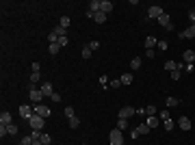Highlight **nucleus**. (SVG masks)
I'll use <instances>...</instances> for the list:
<instances>
[{
  "label": "nucleus",
  "instance_id": "1",
  "mask_svg": "<svg viewBox=\"0 0 195 145\" xmlns=\"http://www.w3.org/2000/svg\"><path fill=\"white\" fill-rule=\"evenodd\" d=\"M28 97H31V102L33 104H41V100H44V93H41V89H37L33 82H28Z\"/></svg>",
  "mask_w": 195,
  "mask_h": 145
},
{
  "label": "nucleus",
  "instance_id": "2",
  "mask_svg": "<svg viewBox=\"0 0 195 145\" xmlns=\"http://www.w3.org/2000/svg\"><path fill=\"white\" fill-rule=\"evenodd\" d=\"M108 145H124V137H121V130L113 128L108 132Z\"/></svg>",
  "mask_w": 195,
  "mask_h": 145
},
{
  "label": "nucleus",
  "instance_id": "3",
  "mask_svg": "<svg viewBox=\"0 0 195 145\" xmlns=\"http://www.w3.org/2000/svg\"><path fill=\"white\" fill-rule=\"evenodd\" d=\"M44 124H46V119H44V117H39V115H33V117L28 119V126H31L33 130H39V132H41Z\"/></svg>",
  "mask_w": 195,
  "mask_h": 145
},
{
  "label": "nucleus",
  "instance_id": "4",
  "mask_svg": "<svg viewBox=\"0 0 195 145\" xmlns=\"http://www.w3.org/2000/svg\"><path fill=\"white\" fill-rule=\"evenodd\" d=\"M33 110H35V115H39V117H44V119H48L50 117V106H46V104H35L33 106Z\"/></svg>",
  "mask_w": 195,
  "mask_h": 145
},
{
  "label": "nucleus",
  "instance_id": "5",
  "mask_svg": "<svg viewBox=\"0 0 195 145\" xmlns=\"http://www.w3.org/2000/svg\"><path fill=\"white\" fill-rule=\"evenodd\" d=\"M163 13H165V11H163V7H158V4L147 7V17H150V20H158Z\"/></svg>",
  "mask_w": 195,
  "mask_h": 145
},
{
  "label": "nucleus",
  "instance_id": "6",
  "mask_svg": "<svg viewBox=\"0 0 195 145\" xmlns=\"http://www.w3.org/2000/svg\"><path fill=\"white\" fill-rule=\"evenodd\" d=\"M176 126H178L180 130H184V132L193 128V124H191V119H189L187 115H182V117H178V121H176Z\"/></svg>",
  "mask_w": 195,
  "mask_h": 145
},
{
  "label": "nucleus",
  "instance_id": "7",
  "mask_svg": "<svg viewBox=\"0 0 195 145\" xmlns=\"http://www.w3.org/2000/svg\"><path fill=\"white\" fill-rule=\"evenodd\" d=\"M158 24H160L165 30H174V24H171V17H169V13H163V15L158 17Z\"/></svg>",
  "mask_w": 195,
  "mask_h": 145
},
{
  "label": "nucleus",
  "instance_id": "8",
  "mask_svg": "<svg viewBox=\"0 0 195 145\" xmlns=\"http://www.w3.org/2000/svg\"><path fill=\"white\" fill-rule=\"evenodd\" d=\"M33 115H35L33 106H28V104H22V106H20V117H22V119H26V121H28Z\"/></svg>",
  "mask_w": 195,
  "mask_h": 145
},
{
  "label": "nucleus",
  "instance_id": "9",
  "mask_svg": "<svg viewBox=\"0 0 195 145\" xmlns=\"http://www.w3.org/2000/svg\"><path fill=\"white\" fill-rule=\"evenodd\" d=\"M132 115H137V108H132V106H124L119 110V119H130Z\"/></svg>",
  "mask_w": 195,
  "mask_h": 145
},
{
  "label": "nucleus",
  "instance_id": "10",
  "mask_svg": "<svg viewBox=\"0 0 195 145\" xmlns=\"http://www.w3.org/2000/svg\"><path fill=\"white\" fill-rule=\"evenodd\" d=\"M98 11H100V0H91L89 2V9H87V17L93 20V15H96Z\"/></svg>",
  "mask_w": 195,
  "mask_h": 145
},
{
  "label": "nucleus",
  "instance_id": "11",
  "mask_svg": "<svg viewBox=\"0 0 195 145\" xmlns=\"http://www.w3.org/2000/svg\"><path fill=\"white\" fill-rule=\"evenodd\" d=\"M182 63L193 65L195 63V50H184V52H182Z\"/></svg>",
  "mask_w": 195,
  "mask_h": 145
},
{
  "label": "nucleus",
  "instance_id": "12",
  "mask_svg": "<svg viewBox=\"0 0 195 145\" xmlns=\"http://www.w3.org/2000/svg\"><path fill=\"white\" fill-rule=\"evenodd\" d=\"M11 124H13L11 113H9V110H2V113H0V126H11Z\"/></svg>",
  "mask_w": 195,
  "mask_h": 145
},
{
  "label": "nucleus",
  "instance_id": "13",
  "mask_svg": "<svg viewBox=\"0 0 195 145\" xmlns=\"http://www.w3.org/2000/svg\"><path fill=\"white\" fill-rule=\"evenodd\" d=\"M178 37H180V39H193V37H195V24H191L187 30H182Z\"/></svg>",
  "mask_w": 195,
  "mask_h": 145
},
{
  "label": "nucleus",
  "instance_id": "14",
  "mask_svg": "<svg viewBox=\"0 0 195 145\" xmlns=\"http://www.w3.org/2000/svg\"><path fill=\"white\" fill-rule=\"evenodd\" d=\"M100 11L108 15V13L113 11V2H111V0H100Z\"/></svg>",
  "mask_w": 195,
  "mask_h": 145
},
{
  "label": "nucleus",
  "instance_id": "15",
  "mask_svg": "<svg viewBox=\"0 0 195 145\" xmlns=\"http://www.w3.org/2000/svg\"><path fill=\"white\" fill-rule=\"evenodd\" d=\"M143 46H145V50H154V46H158V39L156 37H145V41H143Z\"/></svg>",
  "mask_w": 195,
  "mask_h": 145
},
{
  "label": "nucleus",
  "instance_id": "16",
  "mask_svg": "<svg viewBox=\"0 0 195 145\" xmlns=\"http://www.w3.org/2000/svg\"><path fill=\"white\" fill-rule=\"evenodd\" d=\"M145 124L150 128H156V126L160 124V117H156V115H154V117H145Z\"/></svg>",
  "mask_w": 195,
  "mask_h": 145
},
{
  "label": "nucleus",
  "instance_id": "17",
  "mask_svg": "<svg viewBox=\"0 0 195 145\" xmlns=\"http://www.w3.org/2000/svg\"><path fill=\"white\" fill-rule=\"evenodd\" d=\"M106 17H108L106 13H102V11H98L96 15H93V22H96V24H104V22H106Z\"/></svg>",
  "mask_w": 195,
  "mask_h": 145
},
{
  "label": "nucleus",
  "instance_id": "18",
  "mask_svg": "<svg viewBox=\"0 0 195 145\" xmlns=\"http://www.w3.org/2000/svg\"><path fill=\"white\" fill-rule=\"evenodd\" d=\"M41 93H44V96H50V97H52L54 89H52V85H50V82H44V85H41Z\"/></svg>",
  "mask_w": 195,
  "mask_h": 145
},
{
  "label": "nucleus",
  "instance_id": "19",
  "mask_svg": "<svg viewBox=\"0 0 195 145\" xmlns=\"http://www.w3.org/2000/svg\"><path fill=\"white\" fill-rule=\"evenodd\" d=\"M165 104H167V108H174V106H178V104H180V100H178V97H174V96H169L167 100H165Z\"/></svg>",
  "mask_w": 195,
  "mask_h": 145
},
{
  "label": "nucleus",
  "instance_id": "20",
  "mask_svg": "<svg viewBox=\"0 0 195 145\" xmlns=\"http://www.w3.org/2000/svg\"><path fill=\"white\" fill-rule=\"evenodd\" d=\"M141 63H143V61H141V56L130 58V69H139V67H141Z\"/></svg>",
  "mask_w": 195,
  "mask_h": 145
},
{
  "label": "nucleus",
  "instance_id": "21",
  "mask_svg": "<svg viewBox=\"0 0 195 145\" xmlns=\"http://www.w3.org/2000/svg\"><path fill=\"white\" fill-rule=\"evenodd\" d=\"M163 128H165L167 132H171V130L176 128V121H174V119H167V121H163Z\"/></svg>",
  "mask_w": 195,
  "mask_h": 145
},
{
  "label": "nucleus",
  "instance_id": "22",
  "mask_svg": "<svg viewBox=\"0 0 195 145\" xmlns=\"http://www.w3.org/2000/svg\"><path fill=\"white\" fill-rule=\"evenodd\" d=\"M165 69L171 74L174 69H178V63H176V61H167V63H165Z\"/></svg>",
  "mask_w": 195,
  "mask_h": 145
},
{
  "label": "nucleus",
  "instance_id": "23",
  "mask_svg": "<svg viewBox=\"0 0 195 145\" xmlns=\"http://www.w3.org/2000/svg\"><path fill=\"white\" fill-rule=\"evenodd\" d=\"M39 78H41V76H39V72H31V76H28V82L37 85V82H39Z\"/></svg>",
  "mask_w": 195,
  "mask_h": 145
},
{
  "label": "nucleus",
  "instance_id": "24",
  "mask_svg": "<svg viewBox=\"0 0 195 145\" xmlns=\"http://www.w3.org/2000/svg\"><path fill=\"white\" fill-rule=\"evenodd\" d=\"M119 80H121V85H126V87H128V85H132V74H124Z\"/></svg>",
  "mask_w": 195,
  "mask_h": 145
},
{
  "label": "nucleus",
  "instance_id": "25",
  "mask_svg": "<svg viewBox=\"0 0 195 145\" xmlns=\"http://www.w3.org/2000/svg\"><path fill=\"white\" fill-rule=\"evenodd\" d=\"M154 115H156V106H154V104L145 106V117H154Z\"/></svg>",
  "mask_w": 195,
  "mask_h": 145
},
{
  "label": "nucleus",
  "instance_id": "26",
  "mask_svg": "<svg viewBox=\"0 0 195 145\" xmlns=\"http://www.w3.org/2000/svg\"><path fill=\"white\" fill-rule=\"evenodd\" d=\"M137 130H139V132H141V134H147V132H150V130H152V128H150V126H147L145 121H143V124H139V126H137Z\"/></svg>",
  "mask_w": 195,
  "mask_h": 145
},
{
  "label": "nucleus",
  "instance_id": "27",
  "mask_svg": "<svg viewBox=\"0 0 195 145\" xmlns=\"http://www.w3.org/2000/svg\"><path fill=\"white\" fill-rule=\"evenodd\" d=\"M117 130H126L128 128V119H117V126H115Z\"/></svg>",
  "mask_w": 195,
  "mask_h": 145
},
{
  "label": "nucleus",
  "instance_id": "28",
  "mask_svg": "<svg viewBox=\"0 0 195 145\" xmlns=\"http://www.w3.org/2000/svg\"><path fill=\"white\" fill-rule=\"evenodd\" d=\"M48 52H50V54H59V52H61V46H59V44H50Z\"/></svg>",
  "mask_w": 195,
  "mask_h": 145
},
{
  "label": "nucleus",
  "instance_id": "29",
  "mask_svg": "<svg viewBox=\"0 0 195 145\" xmlns=\"http://www.w3.org/2000/svg\"><path fill=\"white\" fill-rule=\"evenodd\" d=\"M78 126H80V119H78V117H72V119H69V128H72V130H76Z\"/></svg>",
  "mask_w": 195,
  "mask_h": 145
},
{
  "label": "nucleus",
  "instance_id": "30",
  "mask_svg": "<svg viewBox=\"0 0 195 145\" xmlns=\"http://www.w3.org/2000/svg\"><path fill=\"white\" fill-rule=\"evenodd\" d=\"M7 130H9V137H15V134H17V132H20V130H17V126H15V124H11V126H7Z\"/></svg>",
  "mask_w": 195,
  "mask_h": 145
},
{
  "label": "nucleus",
  "instance_id": "31",
  "mask_svg": "<svg viewBox=\"0 0 195 145\" xmlns=\"http://www.w3.org/2000/svg\"><path fill=\"white\" fill-rule=\"evenodd\" d=\"M59 26H63V28H67V26H69V17H67V15H63V17L59 20Z\"/></svg>",
  "mask_w": 195,
  "mask_h": 145
},
{
  "label": "nucleus",
  "instance_id": "32",
  "mask_svg": "<svg viewBox=\"0 0 195 145\" xmlns=\"http://www.w3.org/2000/svg\"><path fill=\"white\" fill-rule=\"evenodd\" d=\"M108 87H111V89H119V87H121V80H119V78H117V80H111Z\"/></svg>",
  "mask_w": 195,
  "mask_h": 145
},
{
  "label": "nucleus",
  "instance_id": "33",
  "mask_svg": "<svg viewBox=\"0 0 195 145\" xmlns=\"http://www.w3.org/2000/svg\"><path fill=\"white\" fill-rule=\"evenodd\" d=\"M63 113H65V117H67V119H72V117H76V115H74V108H72V106H67V108H65Z\"/></svg>",
  "mask_w": 195,
  "mask_h": 145
},
{
  "label": "nucleus",
  "instance_id": "34",
  "mask_svg": "<svg viewBox=\"0 0 195 145\" xmlns=\"http://www.w3.org/2000/svg\"><path fill=\"white\" fill-rule=\"evenodd\" d=\"M39 141H41L44 145H50V141H52V139H50V134H46V132H41V139H39Z\"/></svg>",
  "mask_w": 195,
  "mask_h": 145
},
{
  "label": "nucleus",
  "instance_id": "35",
  "mask_svg": "<svg viewBox=\"0 0 195 145\" xmlns=\"http://www.w3.org/2000/svg\"><path fill=\"white\" fill-rule=\"evenodd\" d=\"M83 58H91V48H89V46L83 48Z\"/></svg>",
  "mask_w": 195,
  "mask_h": 145
},
{
  "label": "nucleus",
  "instance_id": "36",
  "mask_svg": "<svg viewBox=\"0 0 195 145\" xmlns=\"http://www.w3.org/2000/svg\"><path fill=\"white\" fill-rule=\"evenodd\" d=\"M180 74H182V69H174V72H171L169 76H171L174 80H180Z\"/></svg>",
  "mask_w": 195,
  "mask_h": 145
},
{
  "label": "nucleus",
  "instance_id": "37",
  "mask_svg": "<svg viewBox=\"0 0 195 145\" xmlns=\"http://www.w3.org/2000/svg\"><path fill=\"white\" fill-rule=\"evenodd\" d=\"M22 145H33V137H22Z\"/></svg>",
  "mask_w": 195,
  "mask_h": 145
},
{
  "label": "nucleus",
  "instance_id": "38",
  "mask_svg": "<svg viewBox=\"0 0 195 145\" xmlns=\"http://www.w3.org/2000/svg\"><path fill=\"white\" fill-rule=\"evenodd\" d=\"M67 44H69V39H67V37H61V39H59V46H61V48H65Z\"/></svg>",
  "mask_w": 195,
  "mask_h": 145
},
{
  "label": "nucleus",
  "instance_id": "39",
  "mask_svg": "<svg viewBox=\"0 0 195 145\" xmlns=\"http://www.w3.org/2000/svg\"><path fill=\"white\" fill-rule=\"evenodd\" d=\"M160 119H163V121H167V119H171V117H169V110H160Z\"/></svg>",
  "mask_w": 195,
  "mask_h": 145
},
{
  "label": "nucleus",
  "instance_id": "40",
  "mask_svg": "<svg viewBox=\"0 0 195 145\" xmlns=\"http://www.w3.org/2000/svg\"><path fill=\"white\" fill-rule=\"evenodd\" d=\"M89 48H91V52H93V50H100V41H89Z\"/></svg>",
  "mask_w": 195,
  "mask_h": 145
},
{
  "label": "nucleus",
  "instance_id": "41",
  "mask_svg": "<svg viewBox=\"0 0 195 145\" xmlns=\"http://www.w3.org/2000/svg\"><path fill=\"white\" fill-rule=\"evenodd\" d=\"M139 137H141V132H139V130H137V128H135V130H132V132H130V139H139Z\"/></svg>",
  "mask_w": 195,
  "mask_h": 145
},
{
  "label": "nucleus",
  "instance_id": "42",
  "mask_svg": "<svg viewBox=\"0 0 195 145\" xmlns=\"http://www.w3.org/2000/svg\"><path fill=\"white\" fill-rule=\"evenodd\" d=\"M167 48H169L167 41H158V50H167Z\"/></svg>",
  "mask_w": 195,
  "mask_h": 145
},
{
  "label": "nucleus",
  "instance_id": "43",
  "mask_svg": "<svg viewBox=\"0 0 195 145\" xmlns=\"http://www.w3.org/2000/svg\"><path fill=\"white\" fill-rule=\"evenodd\" d=\"M100 85H102V87H108V80H106V76H100Z\"/></svg>",
  "mask_w": 195,
  "mask_h": 145
},
{
  "label": "nucleus",
  "instance_id": "44",
  "mask_svg": "<svg viewBox=\"0 0 195 145\" xmlns=\"http://www.w3.org/2000/svg\"><path fill=\"white\" fill-rule=\"evenodd\" d=\"M4 134H9V130H7V126H0V137L4 139Z\"/></svg>",
  "mask_w": 195,
  "mask_h": 145
},
{
  "label": "nucleus",
  "instance_id": "45",
  "mask_svg": "<svg viewBox=\"0 0 195 145\" xmlns=\"http://www.w3.org/2000/svg\"><path fill=\"white\" fill-rule=\"evenodd\" d=\"M189 20H191V24H195V9L189 11Z\"/></svg>",
  "mask_w": 195,
  "mask_h": 145
},
{
  "label": "nucleus",
  "instance_id": "46",
  "mask_svg": "<svg viewBox=\"0 0 195 145\" xmlns=\"http://www.w3.org/2000/svg\"><path fill=\"white\" fill-rule=\"evenodd\" d=\"M154 54H156L154 50H145V58H154Z\"/></svg>",
  "mask_w": 195,
  "mask_h": 145
},
{
  "label": "nucleus",
  "instance_id": "47",
  "mask_svg": "<svg viewBox=\"0 0 195 145\" xmlns=\"http://www.w3.org/2000/svg\"><path fill=\"white\" fill-rule=\"evenodd\" d=\"M50 100H52V102H61V93H52Z\"/></svg>",
  "mask_w": 195,
  "mask_h": 145
},
{
  "label": "nucleus",
  "instance_id": "48",
  "mask_svg": "<svg viewBox=\"0 0 195 145\" xmlns=\"http://www.w3.org/2000/svg\"><path fill=\"white\" fill-rule=\"evenodd\" d=\"M33 72H41V65L39 63H33Z\"/></svg>",
  "mask_w": 195,
  "mask_h": 145
},
{
  "label": "nucleus",
  "instance_id": "49",
  "mask_svg": "<svg viewBox=\"0 0 195 145\" xmlns=\"http://www.w3.org/2000/svg\"><path fill=\"white\" fill-rule=\"evenodd\" d=\"M33 145H44V143L41 141H33Z\"/></svg>",
  "mask_w": 195,
  "mask_h": 145
},
{
  "label": "nucleus",
  "instance_id": "50",
  "mask_svg": "<svg viewBox=\"0 0 195 145\" xmlns=\"http://www.w3.org/2000/svg\"><path fill=\"white\" fill-rule=\"evenodd\" d=\"M83 145H87V143H83Z\"/></svg>",
  "mask_w": 195,
  "mask_h": 145
},
{
  "label": "nucleus",
  "instance_id": "51",
  "mask_svg": "<svg viewBox=\"0 0 195 145\" xmlns=\"http://www.w3.org/2000/svg\"><path fill=\"white\" fill-rule=\"evenodd\" d=\"M17 145H22V143H17Z\"/></svg>",
  "mask_w": 195,
  "mask_h": 145
},
{
  "label": "nucleus",
  "instance_id": "52",
  "mask_svg": "<svg viewBox=\"0 0 195 145\" xmlns=\"http://www.w3.org/2000/svg\"><path fill=\"white\" fill-rule=\"evenodd\" d=\"M124 145H126V143H124Z\"/></svg>",
  "mask_w": 195,
  "mask_h": 145
}]
</instances>
